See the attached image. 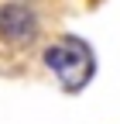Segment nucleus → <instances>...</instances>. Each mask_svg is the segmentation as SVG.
<instances>
[{
	"label": "nucleus",
	"mask_w": 120,
	"mask_h": 124,
	"mask_svg": "<svg viewBox=\"0 0 120 124\" xmlns=\"http://www.w3.org/2000/svg\"><path fill=\"white\" fill-rule=\"evenodd\" d=\"M45 62H48V69L58 76V79H62V86H65V90H79V86L86 83L89 55H86V48H82L79 41L65 38V41L52 45V48L45 52Z\"/></svg>",
	"instance_id": "1"
},
{
	"label": "nucleus",
	"mask_w": 120,
	"mask_h": 124,
	"mask_svg": "<svg viewBox=\"0 0 120 124\" xmlns=\"http://www.w3.org/2000/svg\"><path fill=\"white\" fill-rule=\"evenodd\" d=\"M0 35L10 45H27L38 35V14L27 4H4L0 7Z\"/></svg>",
	"instance_id": "2"
}]
</instances>
